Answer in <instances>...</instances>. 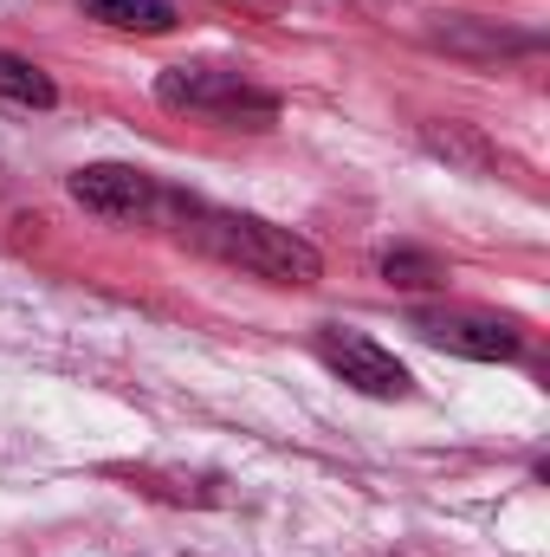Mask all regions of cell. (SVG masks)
Instances as JSON below:
<instances>
[{
  "mask_svg": "<svg viewBox=\"0 0 550 557\" xmlns=\"http://www.w3.org/2000/svg\"><path fill=\"white\" fill-rule=\"evenodd\" d=\"M317 357H324L357 396H376V403H402V396H414L409 363H402L396 350H383L376 337H363V331L324 324V331H317Z\"/></svg>",
  "mask_w": 550,
  "mask_h": 557,
  "instance_id": "3",
  "label": "cell"
},
{
  "mask_svg": "<svg viewBox=\"0 0 550 557\" xmlns=\"http://www.w3.org/2000/svg\"><path fill=\"white\" fill-rule=\"evenodd\" d=\"M162 221H168L182 240H195L201 253H214V260H227V267H240V273L266 278V285H317V278H324V253H317L304 234L273 227V221H260V214H227V208H201V201L168 195Z\"/></svg>",
  "mask_w": 550,
  "mask_h": 557,
  "instance_id": "1",
  "label": "cell"
},
{
  "mask_svg": "<svg viewBox=\"0 0 550 557\" xmlns=\"http://www.w3.org/2000/svg\"><path fill=\"white\" fill-rule=\"evenodd\" d=\"M155 98L175 104V111H208L221 124H253V131H266L278 117V104L266 91H253L240 72H214V65H175V72H162Z\"/></svg>",
  "mask_w": 550,
  "mask_h": 557,
  "instance_id": "2",
  "label": "cell"
},
{
  "mask_svg": "<svg viewBox=\"0 0 550 557\" xmlns=\"http://www.w3.org/2000/svg\"><path fill=\"white\" fill-rule=\"evenodd\" d=\"M85 13H91L98 26L142 33V39H155V33L175 26V7H168V0H85Z\"/></svg>",
  "mask_w": 550,
  "mask_h": 557,
  "instance_id": "6",
  "label": "cell"
},
{
  "mask_svg": "<svg viewBox=\"0 0 550 557\" xmlns=\"http://www.w3.org/2000/svg\"><path fill=\"white\" fill-rule=\"evenodd\" d=\"M0 98H13V104H33V111H46L59 91H52V78L33 65V59H13V52H0Z\"/></svg>",
  "mask_w": 550,
  "mask_h": 557,
  "instance_id": "7",
  "label": "cell"
},
{
  "mask_svg": "<svg viewBox=\"0 0 550 557\" xmlns=\"http://www.w3.org/2000/svg\"><path fill=\"white\" fill-rule=\"evenodd\" d=\"M383 278H389V285H409V292H427V285H447V267H440L434 253L396 247V253H383Z\"/></svg>",
  "mask_w": 550,
  "mask_h": 557,
  "instance_id": "8",
  "label": "cell"
},
{
  "mask_svg": "<svg viewBox=\"0 0 550 557\" xmlns=\"http://www.w3.org/2000/svg\"><path fill=\"white\" fill-rule=\"evenodd\" d=\"M414 331L434 350H453V357H473V363H505V357L525 350L518 324L486 318V311H414Z\"/></svg>",
  "mask_w": 550,
  "mask_h": 557,
  "instance_id": "5",
  "label": "cell"
},
{
  "mask_svg": "<svg viewBox=\"0 0 550 557\" xmlns=\"http://www.w3.org/2000/svg\"><path fill=\"white\" fill-rule=\"evenodd\" d=\"M72 201L104 214V221H162L168 188L155 175L130 169V162H91V169L72 175Z\"/></svg>",
  "mask_w": 550,
  "mask_h": 557,
  "instance_id": "4",
  "label": "cell"
}]
</instances>
